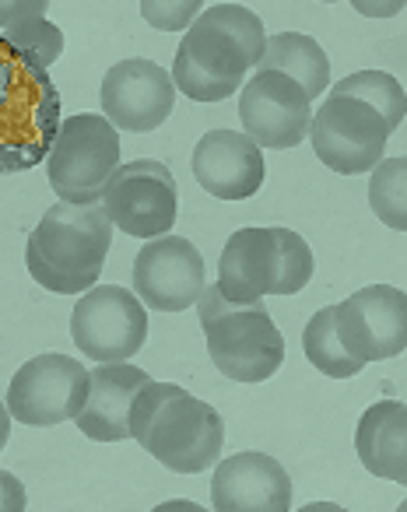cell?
<instances>
[{
  "instance_id": "e0dca14e",
  "label": "cell",
  "mask_w": 407,
  "mask_h": 512,
  "mask_svg": "<svg viewBox=\"0 0 407 512\" xmlns=\"http://www.w3.org/2000/svg\"><path fill=\"white\" fill-rule=\"evenodd\" d=\"M193 179L218 200H246L264 186V151L239 130H208L190 158Z\"/></svg>"
},
{
  "instance_id": "1f68e13d",
  "label": "cell",
  "mask_w": 407,
  "mask_h": 512,
  "mask_svg": "<svg viewBox=\"0 0 407 512\" xmlns=\"http://www.w3.org/2000/svg\"><path fill=\"white\" fill-rule=\"evenodd\" d=\"M320 4H337V0H320Z\"/></svg>"
},
{
  "instance_id": "4316f807",
  "label": "cell",
  "mask_w": 407,
  "mask_h": 512,
  "mask_svg": "<svg viewBox=\"0 0 407 512\" xmlns=\"http://www.w3.org/2000/svg\"><path fill=\"white\" fill-rule=\"evenodd\" d=\"M46 11H50V0H0V32L25 18H46Z\"/></svg>"
},
{
  "instance_id": "f1b7e54d",
  "label": "cell",
  "mask_w": 407,
  "mask_h": 512,
  "mask_svg": "<svg viewBox=\"0 0 407 512\" xmlns=\"http://www.w3.org/2000/svg\"><path fill=\"white\" fill-rule=\"evenodd\" d=\"M348 4L365 18H393L407 8V0H348Z\"/></svg>"
},
{
  "instance_id": "3957f363",
  "label": "cell",
  "mask_w": 407,
  "mask_h": 512,
  "mask_svg": "<svg viewBox=\"0 0 407 512\" xmlns=\"http://www.w3.org/2000/svg\"><path fill=\"white\" fill-rule=\"evenodd\" d=\"M60 130V92L50 71L29 64L0 39V176L46 162Z\"/></svg>"
},
{
  "instance_id": "484cf974",
  "label": "cell",
  "mask_w": 407,
  "mask_h": 512,
  "mask_svg": "<svg viewBox=\"0 0 407 512\" xmlns=\"http://www.w3.org/2000/svg\"><path fill=\"white\" fill-rule=\"evenodd\" d=\"M200 8L204 0H141V18L158 32H186Z\"/></svg>"
},
{
  "instance_id": "83f0119b",
  "label": "cell",
  "mask_w": 407,
  "mask_h": 512,
  "mask_svg": "<svg viewBox=\"0 0 407 512\" xmlns=\"http://www.w3.org/2000/svg\"><path fill=\"white\" fill-rule=\"evenodd\" d=\"M22 509H29L22 481L11 470H0V512H22Z\"/></svg>"
},
{
  "instance_id": "ffe728a7",
  "label": "cell",
  "mask_w": 407,
  "mask_h": 512,
  "mask_svg": "<svg viewBox=\"0 0 407 512\" xmlns=\"http://www.w3.org/2000/svg\"><path fill=\"white\" fill-rule=\"evenodd\" d=\"M257 71H278L288 74L306 88L309 99H320L330 88V60L323 46L313 36L302 32H278V36L264 39V53L257 60Z\"/></svg>"
},
{
  "instance_id": "cb8c5ba5",
  "label": "cell",
  "mask_w": 407,
  "mask_h": 512,
  "mask_svg": "<svg viewBox=\"0 0 407 512\" xmlns=\"http://www.w3.org/2000/svg\"><path fill=\"white\" fill-rule=\"evenodd\" d=\"M0 39L15 53H22L29 64L43 67V71H50L64 57V32L53 22H46V18H25V22L0 32Z\"/></svg>"
},
{
  "instance_id": "44dd1931",
  "label": "cell",
  "mask_w": 407,
  "mask_h": 512,
  "mask_svg": "<svg viewBox=\"0 0 407 512\" xmlns=\"http://www.w3.org/2000/svg\"><path fill=\"white\" fill-rule=\"evenodd\" d=\"M330 95H351V99H362L365 106H372L379 116L386 120V127L400 130L404 123V113H407V95H404V85H400L393 74L386 71H358V74H348L341 78Z\"/></svg>"
},
{
  "instance_id": "7a4b0ae2",
  "label": "cell",
  "mask_w": 407,
  "mask_h": 512,
  "mask_svg": "<svg viewBox=\"0 0 407 512\" xmlns=\"http://www.w3.org/2000/svg\"><path fill=\"white\" fill-rule=\"evenodd\" d=\"M109 246H113V221L99 200L92 204L57 200L25 242V267L46 292L85 295L99 281Z\"/></svg>"
},
{
  "instance_id": "603a6c76",
  "label": "cell",
  "mask_w": 407,
  "mask_h": 512,
  "mask_svg": "<svg viewBox=\"0 0 407 512\" xmlns=\"http://www.w3.org/2000/svg\"><path fill=\"white\" fill-rule=\"evenodd\" d=\"M369 172V207L386 228L407 232V158H386V162L372 165Z\"/></svg>"
},
{
  "instance_id": "f546056e",
  "label": "cell",
  "mask_w": 407,
  "mask_h": 512,
  "mask_svg": "<svg viewBox=\"0 0 407 512\" xmlns=\"http://www.w3.org/2000/svg\"><path fill=\"white\" fill-rule=\"evenodd\" d=\"M11 411H8V404H0V453H4V446H8V439H11Z\"/></svg>"
},
{
  "instance_id": "9c48e42d",
  "label": "cell",
  "mask_w": 407,
  "mask_h": 512,
  "mask_svg": "<svg viewBox=\"0 0 407 512\" xmlns=\"http://www.w3.org/2000/svg\"><path fill=\"white\" fill-rule=\"evenodd\" d=\"M99 204L123 235L158 239L176 225V179L155 158H137V162L116 165L102 186Z\"/></svg>"
},
{
  "instance_id": "d6986e66",
  "label": "cell",
  "mask_w": 407,
  "mask_h": 512,
  "mask_svg": "<svg viewBox=\"0 0 407 512\" xmlns=\"http://www.w3.org/2000/svg\"><path fill=\"white\" fill-rule=\"evenodd\" d=\"M355 449L372 477L407 481V407L404 400H379L358 418Z\"/></svg>"
},
{
  "instance_id": "ac0fdd59",
  "label": "cell",
  "mask_w": 407,
  "mask_h": 512,
  "mask_svg": "<svg viewBox=\"0 0 407 512\" xmlns=\"http://www.w3.org/2000/svg\"><path fill=\"white\" fill-rule=\"evenodd\" d=\"M144 383H151L148 372L127 362H102L88 369V400L74 418L81 435L95 442H127L130 404Z\"/></svg>"
},
{
  "instance_id": "6da1fadb",
  "label": "cell",
  "mask_w": 407,
  "mask_h": 512,
  "mask_svg": "<svg viewBox=\"0 0 407 512\" xmlns=\"http://www.w3.org/2000/svg\"><path fill=\"white\" fill-rule=\"evenodd\" d=\"M130 439L141 442L162 467L200 474L215 467L225 449V421L208 400L176 383H144L130 404Z\"/></svg>"
},
{
  "instance_id": "5b68a950",
  "label": "cell",
  "mask_w": 407,
  "mask_h": 512,
  "mask_svg": "<svg viewBox=\"0 0 407 512\" xmlns=\"http://www.w3.org/2000/svg\"><path fill=\"white\" fill-rule=\"evenodd\" d=\"M200 327L208 337V355L232 383H264L285 362V337L264 302L236 306L218 285H204L197 299Z\"/></svg>"
},
{
  "instance_id": "2e32d148",
  "label": "cell",
  "mask_w": 407,
  "mask_h": 512,
  "mask_svg": "<svg viewBox=\"0 0 407 512\" xmlns=\"http://www.w3.org/2000/svg\"><path fill=\"white\" fill-rule=\"evenodd\" d=\"M211 505L218 512H285L292 509V477L267 453H236L211 477Z\"/></svg>"
},
{
  "instance_id": "4fadbf2b",
  "label": "cell",
  "mask_w": 407,
  "mask_h": 512,
  "mask_svg": "<svg viewBox=\"0 0 407 512\" xmlns=\"http://www.w3.org/2000/svg\"><path fill=\"white\" fill-rule=\"evenodd\" d=\"M334 309L344 351L362 365L386 362L407 348V295L393 285H369Z\"/></svg>"
},
{
  "instance_id": "4dcf8cb0",
  "label": "cell",
  "mask_w": 407,
  "mask_h": 512,
  "mask_svg": "<svg viewBox=\"0 0 407 512\" xmlns=\"http://www.w3.org/2000/svg\"><path fill=\"white\" fill-rule=\"evenodd\" d=\"M158 509H197L193 502H165V505H158Z\"/></svg>"
},
{
  "instance_id": "9a60e30c",
  "label": "cell",
  "mask_w": 407,
  "mask_h": 512,
  "mask_svg": "<svg viewBox=\"0 0 407 512\" xmlns=\"http://www.w3.org/2000/svg\"><path fill=\"white\" fill-rule=\"evenodd\" d=\"M176 106V85L162 64L148 57L120 60L102 78V113L116 130L148 134L169 120Z\"/></svg>"
},
{
  "instance_id": "30bf717a",
  "label": "cell",
  "mask_w": 407,
  "mask_h": 512,
  "mask_svg": "<svg viewBox=\"0 0 407 512\" xmlns=\"http://www.w3.org/2000/svg\"><path fill=\"white\" fill-rule=\"evenodd\" d=\"M88 400V369L71 355H36L8 386V411L32 428L74 421Z\"/></svg>"
},
{
  "instance_id": "ba28073f",
  "label": "cell",
  "mask_w": 407,
  "mask_h": 512,
  "mask_svg": "<svg viewBox=\"0 0 407 512\" xmlns=\"http://www.w3.org/2000/svg\"><path fill=\"white\" fill-rule=\"evenodd\" d=\"M309 141L327 169L337 176H365L383 162L390 127L372 106L351 95H330L309 120Z\"/></svg>"
},
{
  "instance_id": "d4e9b609",
  "label": "cell",
  "mask_w": 407,
  "mask_h": 512,
  "mask_svg": "<svg viewBox=\"0 0 407 512\" xmlns=\"http://www.w3.org/2000/svg\"><path fill=\"white\" fill-rule=\"evenodd\" d=\"M243 81L246 78H218V74L200 71L183 50H176V60H172V85L193 102H222L229 95H236L243 88Z\"/></svg>"
},
{
  "instance_id": "277c9868",
  "label": "cell",
  "mask_w": 407,
  "mask_h": 512,
  "mask_svg": "<svg viewBox=\"0 0 407 512\" xmlns=\"http://www.w3.org/2000/svg\"><path fill=\"white\" fill-rule=\"evenodd\" d=\"M313 249L281 225L239 228L218 260V292L236 306H257L264 295H295L313 281Z\"/></svg>"
},
{
  "instance_id": "7c38bea8",
  "label": "cell",
  "mask_w": 407,
  "mask_h": 512,
  "mask_svg": "<svg viewBox=\"0 0 407 512\" xmlns=\"http://www.w3.org/2000/svg\"><path fill=\"white\" fill-rule=\"evenodd\" d=\"M239 120L243 134L260 148H299L309 137L313 120V99L299 81L278 71H253L250 81L239 88Z\"/></svg>"
},
{
  "instance_id": "8992f818",
  "label": "cell",
  "mask_w": 407,
  "mask_h": 512,
  "mask_svg": "<svg viewBox=\"0 0 407 512\" xmlns=\"http://www.w3.org/2000/svg\"><path fill=\"white\" fill-rule=\"evenodd\" d=\"M120 165V137L106 116L78 113L60 120L53 148L46 155V176L60 200L92 204L102 197V186Z\"/></svg>"
},
{
  "instance_id": "8fae6325",
  "label": "cell",
  "mask_w": 407,
  "mask_h": 512,
  "mask_svg": "<svg viewBox=\"0 0 407 512\" xmlns=\"http://www.w3.org/2000/svg\"><path fill=\"white\" fill-rule=\"evenodd\" d=\"M264 22L243 4H215L200 11L186 29L179 50L218 78H246L264 53Z\"/></svg>"
},
{
  "instance_id": "7402d4cb",
  "label": "cell",
  "mask_w": 407,
  "mask_h": 512,
  "mask_svg": "<svg viewBox=\"0 0 407 512\" xmlns=\"http://www.w3.org/2000/svg\"><path fill=\"white\" fill-rule=\"evenodd\" d=\"M302 351H306L309 365H316V369L330 379H351L365 369L358 358H351L348 351H344L341 337H337V327H334V309H320V313L306 323Z\"/></svg>"
},
{
  "instance_id": "52a82bcc",
  "label": "cell",
  "mask_w": 407,
  "mask_h": 512,
  "mask_svg": "<svg viewBox=\"0 0 407 512\" xmlns=\"http://www.w3.org/2000/svg\"><path fill=\"white\" fill-rule=\"evenodd\" d=\"M71 337L92 362H130L148 341V306L130 288L92 285L71 313Z\"/></svg>"
},
{
  "instance_id": "5bb4252c",
  "label": "cell",
  "mask_w": 407,
  "mask_h": 512,
  "mask_svg": "<svg viewBox=\"0 0 407 512\" xmlns=\"http://www.w3.org/2000/svg\"><path fill=\"white\" fill-rule=\"evenodd\" d=\"M204 256L183 235H158L134 256V295L155 313H183L204 292Z\"/></svg>"
}]
</instances>
